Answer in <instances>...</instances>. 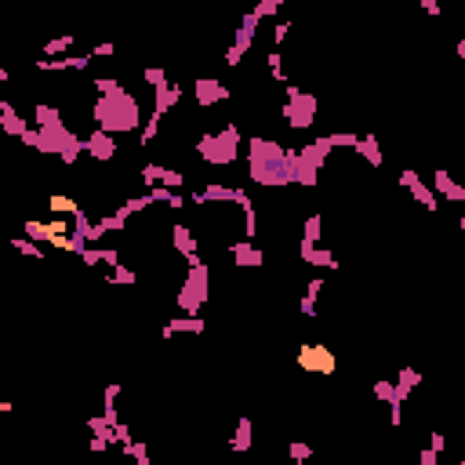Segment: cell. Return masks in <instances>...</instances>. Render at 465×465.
I'll return each instance as SVG.
<instances>
[{
    "label": "cell",
    "mask_w": 465,
    "mask_h": 465,
    "mask_svg": "<svg viewBox=\"0 0 465 465\" xmlns=\"http://www.w3.org/2000/svg\"><path fill=\"white\" fill-rule=\"evenodd\" d=\"M294 364H299L306 374H320V378H331L338 371V356L331 346H320V342H309L299 349V356H294Z\"/></svg>",
    "instance_id": "obj_1"
},
{
    "label": "cell",
    "mask_w": 465,
    "mask_h": 465,
    "mask_svg": "<svg viewBox=\"0 0 465 465\" xmlns=\"http://www.w3.org/2000/svg\"><path fill=\"white\" fill-rule=\"evenodd\" d=\"M26 229H30V237H37V240H48V244H58V247H77L73 237H70V229H66V222H30Z\"/></svg>",
    "instance_id": "obj_2"
},
{
    "label": "cell",
    "mask_w": 465,
    "mask_h": 465,
    "mask_svg": "<svg viewBox=\"0 0 465 465\" xmlns=\"http://www.w3.org/2000/svg\"><path fill=\"white\" fill-rule=\"evenodd\" d=\"M51 211H55V215H77V200L66 197V193H62V197L55 193L51 197Z\"/></svg>",
    "instance_id": "obj_3"
}]
</instances>
